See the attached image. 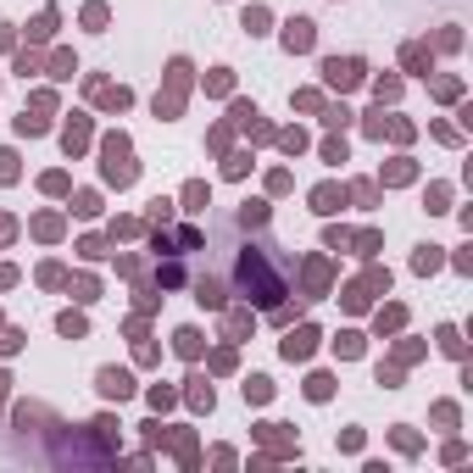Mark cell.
<instances>
[{
	"mask_svg": "<svg viewBox=\"0 0 473 473\" xmlns=\"http://www.w3.org/2000/svg\"><path fill=\"white\" fill-rule=\"evenodd\" d=\"M240 223H245V229H262V223H268V206H262V201H251V206L240 212Z\"/></svg>",
	"mask_w": 473,
	"mask_h": 473,
	"instance_id": "obj_7",
	"label": "cell"
},
{
	"mask_svg": "<svg viewBox=\"0 0 473 473\" xmlns=\"http://www.w3.org/2000/svg\"><path fill=\"white\" fill-rule=\"evenodd\" d=\"M262 23H268V12H262V6H251V12H245V28H251V34H262Z\"/></svg>",
	"mask_w": 473,
	"mask_h": 473,
	"instance_id": "obj_13",
	"label": "cell"
},
{
	"mask_svg": "<svg viewBox=\"0 0 473 473\" xmlns=\"http://www.w3.org/2000/svg\"><path fill=\"white\" fill-rule=\"evenodd\" d=\"M312 340H318L312 329H295V334L284 340V357H290V362H295V357H307V351H312Z\"/></svg>",
	"mask_w": 473,
	"mask_h": 473,
	"instance_id": "obj_5",
	"label": "cell"
},
{
	"mask_svg": "<svg viewBox=\"0 0 473 473\" xmlns=\"http://www.w3.org/2000/svg\"><path fill=\"white\" fill-rule=\"evenodd\" d=\"M429 268H440V256H435V245H423V251H418V273H429Z\"/></svg>",
	"mask_w": 473,
	"mask_h": 473,
	"instance_id": "obj_12",
	"label": "cell"
},
{
	"mask_svg": "<svg viewBox=\"0 0 473 473\" xmlns=\"http://www.w3.org/2000/svg\"><path fill=\"white\" fill-rule=\"evenodd\" d=\"M323 78L334 84V90H351V84L362 78V62H357V56H346V62H340V56H334V62H323Z\"/></svg>",
	"mask_w": 473,
	"mask_h": 473,
	"instance_id": "obj_2",
	"label": "cell"
},
{
	"mask_svg": "<svg viewBox=\"0 0 473 473\" xmlns=\"http://www.w3.org/2000/svg\"><path fill=\"white\" fill-rule=\"evenodd\" d=\"M312 206H318V212H340V190H329V184H323V190L312 195Z\"/></svg>",
	"mask_w": 473,
	"mask_h": 473,
	"instance_id": "obj_8",
	"label": "cell"
},
{
	"mask_svg": "<svg viewBox=\"0 0 473 473\" xmlns=\"http://www.w3.org/2000/svg\"><path fill=\"white\" fill-rule=\"evenodd\" d=\"M245 396H251V401H268V396H273V384H268V379H251V384H245Z\"/></svg>",
	"mask_w": 473,
	"mask_h": 473,
	"instance_id": "obj_10",
	"label": "cell"
},
{
	"mask_svg": "<svg viewBox=\"0 0 473 473\" xmlns=\"http://www.w3.org/2000/svg\"><path fill=\"white\" fill-rule=\"evenodd\" d=\"M51 28H56V12H45V17H39V23H34V28H28V34H34V39H45V34H51Z\"/></svg>",
	"mask_w": 473,
	"mask_h": 473,
	"instance_id": "obj_14",
	"label": "cell"
},
{
	"mask_svg": "<svg viewBox=\"0 0 473 473\" xmlns=\"http://www.w3.org/2000/svg\"><path fill=\"white\" fill-rule=\"evenodd\" d=\"M128 390H134V379H128L123 368H101V396H117V401H123Z\"/></svg>",
	"mask_w": 473,
	"mask_h": 473,
	"instance_id": "obj_4",
	"label": "cell"
},
{
	"mask_svg": "<svg viewBox=\"0 0 473 473\" xmlns=\"http://www.w3.org/2000/svg\"><path fill=\"white\" fill-rule=\"evenodd\" d=\"M195 290H201V295H195L201 307H223V284H212V279H201Z\"/></svg>",
	"mask_w": 473,
	"mask_h": 473,
	"instance_id": "obj_6",
	"label": "cell"
},
{
	"mask_svg": "<svg viewBox=\"0 0 473 473\" xmlns=\"http://www.w3.org/2000/svg\"><path fill=\"white\" fill-rule=\"evenodd\" d=\"M284 284H290V273H284V262H279V251L273 245H245L240 251V295L251 301H262V307H273V301L284 295Z\"/></svg>",
	"mask_w": 473,
	"mask_h": 473,
	"instance_id": "obj_1",
	"label": "cell"
},
{
	"mask_svg": "<svg viewBox=\"0 0 473 473\" xmlns=\"http://www.w3.org/2000/svg\"><path fill=\"white\" fill-rule=\"evenodd\" d=\"M0 179H17V156L12 151H0Z\"/></svg>",
	"mask_w": 473,
	"mask_h": 473,
	"instance_id": "obj_15",
	"label": "cell"
},
{
	"mask_svg": "<svg viewBox=\"0 0 473 473\" xmlns=\"http://www.w3.org/2000/svg\"><path fill=\"white\" fill-rule=\"evenodd\" d=\"M312 39H318V34H312V23H307V17L284 23V45H290V51H312Z\"/></svg>",
	"mask_w": 473,
	"mask_h": 473,
	"instance_id": "obj_3",
	"label": "cell"
},
{
	"mask_svg": "<svg viewBox=\"0 0 473 473\" xmlns=\"http://www.w3.org/2000/svg\"><path fill=\"white\" fill-rule=\"evenodd\" d=\"M179 351H184V357H201V334H195V329H179Z\"/></svg>",
	"mask_w": 473,
	"mask_h": 473,
	"instance_id": "obj_9",
	"label": "cell"
},
{
	"mask_svg": "<svg viewBox=\"0 0 473 473\" xmlns=\"http://www.w3.org/2000/svg\"><path fill=\"white\" fill-rule=\"evenodd\" d=\"M334 346H340V357H357V351H362V340H357V334H340Z\"/></svg>",
	"mask_w": 473,
	"mask_h": 473,
	"instance_id": "obj_11",
	"label": "cell"
}]
</instances>
